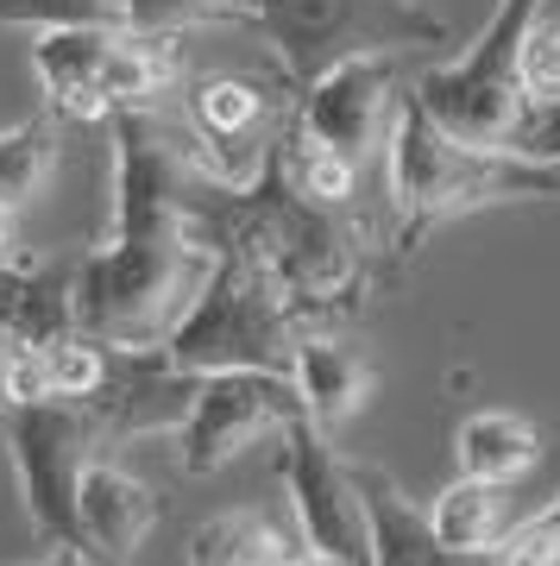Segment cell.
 <instances>
[{
    "label": "cell",
    "mask_w": 560,
    "mask_h": 566,
    "mask_svg": "<svg viewBox=\"0 0 560 566\" xmlns=\"http://www.w3.org/2000/svg\"><path fill=\"white\" fill-rule=\"evenodd\" d=\"M114 227L70 264L76 327L107 346H164L215 271V245L196 227L201 164L183 133L152 114H114Z\"/></svg>",
    "instance_id": "cell-1"
},
{
    "label": "cell",
    "mask_w": 560,
    "mask_h": 566,
    "mask_svg": "<svg viewBox=\"0 0 560 566\" xmlns=\"http://www.w3.org/2000/svg\"><path fill=\"white\" fill-rule=\"evenodd\" d=\"M196 227L215 252H246L271 271L302 327L334 322L365 290V227L346 202H315L290 170V139L252 182H196Z\"/></svg>",
    "instance_id": "cell-2"
},
{
    "label": "cell",
    "mask_w": 560,
    "mask_h": 566,
    "mask_svg": "<svg viewBox=\"0 0 560 566\" xmlns=\"http://www.w3.org/2000/svg\"><path fill=\"white\" fill-rule=\"evenodd\" d=\"M391 252L416 259L428 233L460 214L498 202H541L560 196V164L536 158L522 145H479L460 139L422 107V95H397V120H391Z\"/></svg>",
    "instance_id": "cell-3"
},
{
    "label": "cell",
    "mask_w": 560,
    "mask_h": 566,
    "mask_svg": "<svg viewBox=\"0 0 560 566\" xmlns=\"http://www.w3.org/2000/svg\"><path fill=\"white\" fill-rule=\"evenodd\" d=\"M189 32H139V25H51L32 32V76L58 120H114L152 114L189 76Z\"/></svg>",
    "instance_id": "cell-4"
},
{
    "label": "cell",
    "mask_w": 560,
    "mask_h": 566,
    "mask_svg": "<svg viewBox=\"0 0 560 566\" xmlns=\"http://www.w3.org/2000/svg\"><path fill=\"white\" fill-rule=\"evenodd\" d=\"M297 340L302 322L271 283V271L246 252H215V271L189 315L170 327L164 353L201 378L208 371H297Z\"/></svg>",
    "instance_id": "cell-5"
},
{
    "label": "cell",
    "mask_w": 560,
    "mask_h": 566,
    "mask_svg": "<svg viewBox=\"0 0 560 566\" xmlns=\"http://www.w3.org/2000/svg\"><path fill=\"white\" fill-rule=\"evenodd\" d=\"M246 25H259L290 82H315L346 57L447 44V20L422 0H246Z\"/></svg>",
    "instance_id": "cell-6"
},
{
    "label": "cell",
    "mask_w": 560,
    "mask_h": 566,
    "mask_svg": "<svg viewBox=\"0 0 560 566\" xmlns=\"http://www.w3.org/2000/svg\"><path fill=\"white\" fill-rule=\"evenodd\" d=\"M297 88L290 76L259 82L234 76V70H208V76H183V151L201 164V177L215 182H252L271 164L290 133H297V102L283 95Z\"/></svg>",
    "instance_id": "cell-7"
},
{
    "label": "cell",
    "mask_w": 560,
    "mask_h": 566,
    "mask_svg": "<svg viewBox=\"0 0 560 566\" xmlns=\"http://www.w3.org/2000/svg\"><path fill=\"white\" fill-rule=\"evenodd\" d=\"M0 434L20 472V497H25V523L44 547H82L76 528V485L89 460L107 453V434L95 428L89 403L51 397V403H20L0 409Z\"/></svg>",
    "instance_id": "cell-8"
},
{
    "label": "cell",
    "mask_w": 560,
    "mask_h": 566,
    "mask_svg": "<svg viewBox=\"0 0 560 566\" xmlns=\"http://www.w3.org/2000/svg\"><path fill=\"white\" fill-rule=\"evenodd\" d=\"M541 13H548V0H498V13L473 39V51L416 82L422 107L447 133H460V139L510 145L517 126L529 120V102H522V88H517V44Z\"/></svg>",
    "instance_id": "cell-9"
},
{
    "label": "cell",
    "mask_w": 560,
    "mask_h": 566,
    "mask_svg": "<svg viewBox=\"0 0 560 566\" xmlns=\"http://www.w3.org/2000/svg\"><path fill=\"white\" fill-rule=\"evenodd\" d=\"M283 453H278V479L297 504V528H302V547L315 560H334V566H372V523H365V497L353 485V465L334 453L328 428H315L309 416L278 434Z\"/></svg>",
    "instance_id": "cell-10"
},
{
    "label": "cell",
    "mask_w": 560,
    "mask_h": 566,
    "mask_svg": "<svg viewBox=\"0 0 560 566\" xmlns=\"http://www.w3.org/2000/svg\"><path fill=\"white\" fill-rule=\"evenodd\" d=\"M297 416L309 409L290 371H208L189 422L177 428V465L189 479H215L220 465H234L265 434H283Z\"/></svg>",
    "instance_id": "cell-11"
},
{
    "label": "cell",
    "mask_w": 560,
    "mask_h": 566,
    "mask_svg": "<svg viewBox=\"0 0 560 566\" xmlns=\"http://www.w3.org/2000/svg\"><path fill=\"white\" fill-rule=\"evenodd\" d=\"M397 57L403 51H372V57H346L321 70L315 82H302L297 139L328 145L346 164H365L397 120Z\"/></svg>",
    "instance_id": "cell-12"
},
{
    "label": "cell",
    "mask_w": 560,
    "mask_h": 566,
    "mask_svg": "<svg viewBox=\"0 0 560 566\" xmlns=\"http://www.w3.org/2000/svg\"><path fill=\"white\" fill-rule=\"evenodd\" d=\"M201 397V371H183L164 346H107L95 397H82L95 428L114 441H139V434H177Z\"/></svg>",
    "instance_id": "cell-13"
},
{
    "label": "cell",
    "mask_w": 560,
    "mask_h": 566,
    "mask_svg": "<svg viewBox=\"0 0 560 566\" xmlns=\"http://www.w3.org/2000/svg\"><path fill=\"white\" fill-rule=\"evenodd\" d=\"M158 491L133 479L126 465H114L107 453L89 460L76 485V528H82V554H95L101 566H133V554L145 547V535L158 528Z\"/></svg>",
    "instance_id": "cell-14"
},
{
    "label": "cell",
    "mask_w": 560,
    "mask_h": 566,
    "mask_svg": "<svg viewBox=\"0 0 560 566\" xmlns=\"http://www.w3.org/2000/svg\"><path fill=\"white\" fill-rule=\"evenodd\" d=\"M353 485L365 497V523H372V566H498L491 554H460L447 547L428 523V510L409 504V491L384 472V465H353Z\"/></svg>",
    "instance_id": "cell-15"
},
{
    "label": "cell",
    "mask_w": 560,
    "mask_h": 566,
    "mask_svg": "<svg viewBox=\"0 0 560 566\" xmlns=\"http://www.w3.org/2000/svg\"><path fill=\"white\" fill-rule=\"evenodd\" d=\"M297 390H302V409H309V422L315 428H346L353 416L365 409L372 397V359H365L360 346L334 340V334H321V327H302L297 340Z\"/></svg>",
    "instance_id": "cell-16"
},
{
    "label": "cell",
    "mask_w": 560,
    "mask_h": 566,
    "mask_svg": "<svg viewBox=\"0 0 560 566\" xmlns=\"http://www.w3.org/2000/svg\"><path fill=\"white\" fill-rule=\"evenodd\" d=\"M76 334L70 264H7L0 271V340H63Z\"/></svg>",
    "instance_id": "cell-17"
},
{
    "label": "cell",
    "mask_w": 560,
    "mask_h": 566,
    "mask_svg": "<svg viewBox=\"0 0 560 566\" xmlns=\"http://www.w3.org/2000/svg\"><path fill=\"white\" fill-rule=\"evenodd\" d=\"M454 460H460V472H473V479L510 485V479H522V472L541 460V434H536L529 416H517V409H479V416H466V422L454 428Z\"/></svg>",
    "instance_id": "cell-18"
},
{
    "label": "cell",
    "mask_w": 560,
    "mask_h": 566,
    "mask_svg": "<svg viewBox=\"0 0 560 566\" xmlns=\"http://www.w3.org/2000/svg\"><path fill=\"white\" fill-rule=\"evenodd\" d=\"M302 542L259 510H220L189 535V566H297Z\"/></svg>",
    "instance_id": "cell-19"
},
{
    "label": "cell",
    "mask_w": 560,
    "mask_h": 566,
    "mask_svg": "<svg viewBox=\"0 0 560 566\" xmlns=\"http://www.w3.org/2000/svg\"><path fill=\"white\" fill-rule=\"evenodd\" d=\"M504 491L510 485H498V479H473V472H460V479L435 497L428 523H435L440 542L460 547V554H491V547L510 535V497H504Z\"/></svg>",
    "instance_id": "cell-20"
},
{
    "label": "cell",
    "mask_w": 560,
    "mask_h": 566,
    "mask_svg": "<svg viewBox=\"0 0 560 566\" xmlns=\"http://www.w3.org/2000/svg\"><path fill=\"white\" fill-rule=\"evenodd\" d=\"M58 170V114L0 126V208H25Z\"/></svg>",
    "instance_id": "cell-21"
},
{
    "label": "cell",
    "mask_w": 560,
    "mask_h": 566,
    "mask_svg": "<svg viewBox=\"0 0 560 566\" xmlns=\"http://www.w3.org/2000/svg\"><path fill=\"white\" fill-rule=\"evenodd\" d=\"M139 32H196V25H246V0H107Z\"/></svg>",
    "instance_id": "cell-22"
},
{
    "label": "cell",
    "mask_w": 560,
    "mask_h": 566,
    "mask_svg": "<svg viewBox=\"0 0 560 566\" xmlns=\"http://www.w3.org/2000/svg\"><path fill=\"white\" fill-rule=\"evenodd\" d=\"M517 88H522V102H529V114L560 102V20L554 13H541V20L522 32V44H517Z\"/></svg>",
    "instance_id": "cell-23"
},
{
    "label": "cell",
    "mask_w": 560,
    "mask_h": 566,
    "mask_svg": "<svg viewBox=\"0 0 560 566\" xmlns=\"http://www.w3.org/2000/svg\"><path fill=\"white\" fill-rule=\"evenodd\" d=\"M51 397H58V385H51L44 340H0V409L51 403Z\"/></svg>",
    "instance_id": "cell-24"
},
{
    "label": "cell",
    "mask_w": 560,
    "mask_h": 566,
    "mask_svg": "<svg viewBox=\"0 0 560 566\" xmlns=\"http://www.w3.org/2000/svg\"><path fill=\"white\" fill-rule=\"evenodd\" d=\"M491 560L498 566H560V497L548 510H536L529 523H517L491 547Z\"/></svg>",
    "instance_id": "cell-25"
},
{
    "label": "cell",
    "mask_w": 560,
    "mask_h": 566,
    "mask_svg": "<svg viewBox=\"0 0 560 566\" xmlns=\"http://www.w3.org/2000/svg\"><path fill=\"white\" fill-rule=\"evenodd\" d=\"M510 145H522V151H536V158H554L560 164V102L554 107H536V114L517 126V139H510Z\"/></svg>",
    "instance_id": "cell-26"
},
{
    "label": "cell",
    "mask_w": 560,
    "mask_h": 566,
    "mask_svg": "<svg viewBox=\"0 0 560 566\" xmlns=\"http://www.w3.org/2000/svg\"><path fill=\"white\" fill-rule=\"evenodd\" d=\"M7 264H25L20 240H13V208H0V271H7Z\"/></svg>",
    "instance_id": "cell-27"
},
{
    "label": "cell",
    "mask_w": 560,
    "mask_h": 566,
    "mask_svg": "<svg viewBox=\"0 0 560 566\" xmlns=\"http://www.w3.org/2000/svg\"><path fill=\"white\" fill-rule=\"evenodd\" d=\"M39 566H101V560H95V554H82V547H51Z\"/></svg>",
    "instance_id": "cell-28"
}]
</instances>
